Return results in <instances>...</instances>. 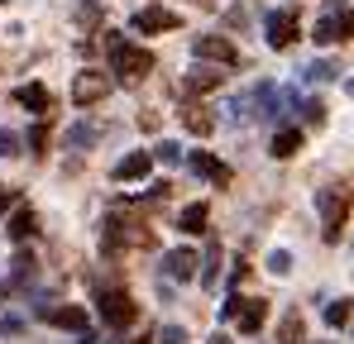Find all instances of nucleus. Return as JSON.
<instances>
[{"label":"nucleus","mask_w":354,"mask_h":344,"mask_svg":"<svg viewBox=\"0 0 354 344\" xmlns=\"http://www.w3.org/2000/svg\"><path fill=\"white\" fill-rule=\"evenodd\" d=\"M149 168H153V153H129V158H120L115 163V182H139V177H149Z\"/></svg>","instance_id":"4468645a"},{"label":"nucleus","mask_w":354,"mask_h":344,"mask_svg":"<svg viewBox=\"0 0 354 344\" xmlns=\"http://www.w3.org/2000/svg\"><path fill=\"white\" fill-rule=\"evenodd\" d=\"M0 5H5V0H0Z\"/></svg>","instance_id":"4c0bfd02"},{"label":"nucleus","mask_w":354,"mask_h":344,"mask_svg":"<svg viewBox=\"0 0 354 344\" xmlns=\"http://www.w3.org/2000/svg\"><path fill=\"white\" fill-rule=\"evenodd\" d=\"M182 120H187L192 134H211V115L206 111H182Z\"/></svg>","instance_id":"393cba45"},{"label":"nucleus","mask_w":354,"mask_h":344,"mask_svg":"<svg viewBox=\"0 0 354 344\" xmlns=\"http://www.w3.org/2000/svg\"><path fill=\"white\" fill-rule=\"evenodd\" d=\"M96 139H101V124H86V120H82V124L67 129V149H72V153H77V149H91Z\"/></svg>","instance_id":"dca6fc26"},{"label":"nucleus","mask_w":354,"mask_h":344,"mask_svg":"<svg viewBox=\"0 0 354 344\" xmlns=\"http://www.w3.org/2000/svg\"><path fill=\"white\" fill-rule=\"evenodd\" d=\"M177 24H182V15L163 10V5H144V10H134V29H139V34H168V29H177Z\"/></svg>","instance_id":"1a4fd4ad"},{"label":"nucleus","mask_w":354,"mask_h":344,"mask_svg":"<svg viewBox=\"0 0 354 344\" xmlns=\"http://www.w3.org/2000/svg\"><path fill=\"white\" fill-rule=\"evenodd\" d=\"M278 340H283V344H301V316H288V321H283Z\"/></svg>","instance_id":"a878e982"},{"label":"nucleus","mask_w":354,"mask_h":344,"mask_svg":"<svg viewBox=\"0 0 354 344\" xmlns=\"http://www.w3.org/2000/svg\"><path fill=\"white\" fill-rule=\"evenodd\" d=\"M187 163H192V172H196V177H206L211 187H230V168H225L216 153H192Z\"/></svg>","instance_id":"9b49d317"},{"label":"nucleus","mask_w":354,"mask_h":344,"mask_svg":"<svg viewBox=\"0 0 354 344\" xmlns=\"http://www.w3.org/2000/svg\"><path fill=\"white\" fill-rule=\"evenodd\" d=\"M196 268H201V258H196L192 249H168V254H163V273H168L173 283H187V278H196Z\"/></svg>","instance_id":"9d476101"},{"label":"nucleus","mask_w":354,"mask_h":344,"mask_svg":"<svg viewBox=\"0 0 354 344\" xmlns=\"http://www.w3.org/2000/svg\"><path fill=\"white\" fill-rule=\"evenodd\" d=\"M297 77H301V82H326V77H335V62H326V57H321V62H301Z\"/></svg>","instance_id":"b1692460"},{"label":"nucleus","mask_w":354,"mask_h":344,"mask_svg":"<svg viewBox=\"0 0 354 344\" xmlns=\"http://www.w3.org/2000/svg\"><path fill=\"white\" fill-rule=\"evenodd\" d=\"M91 5H96V0H91Z\"/></svg>","instance_id":"e433bc0d"},{"label":"nucleus","mask_w":354,"mask_h":344,"mask_svg":"<svg viewBox=\"0 0 354 344\" xmlns=\"http://www.w3.org/2000/svg\"><path fill=\"white\" fill-rule=\"evenodd\" d=\"M10 206H15V191H5V187H0V216H5Z\"/></svg>","instance_id":"473e14b6"},{"label":"nucleus","mask_w":354,"mask_h":344,"mask_svg":"<svg viewBox=\"0 0 354 344\" xmlns=\"http://www.w3.org/2000/svg\"><path fill=\"white\" fill-rule=\"evenodd\" d=\"M221 321H235L244 335H259L263 321H268V301H254V296H230L221 306Z\"/></svg>","instance_id":"7ed1b4c3"},{"label":"nucleus","mask_w":354,"mask_h":344,"mask_svg":"<svg viewBox=\"0 0 354 344\" xmlns=\"http://www.w3.org/2000/svg\"><path fill=\"white\" fill-rule=\"evenodd\" d=\"M216 86H221V67L216 62H196L187 72V82H182V91H216Z\"/></svg>","instance_id":"ddd939ff"},{"label":"nucleus","mask_w":354,"mask_h":344,"mask_svg":"<svg viewBox=\"0 0 354 344\" xmlns=\"http://www.w3.org/2000/svg\"><path fill=\"white\" fill-rule=\"evenodd\" d=\"M29 149H34V153L48 149V124H34V129H29Z\"/></svg>","instance_id":"c756f323"},{"label":"nucleus","mask_w":354,"mask_h":344,"mask_svg":"<svg viewBox=\"0 0 354 344\" xmlns=\"http://www.w3.org/2000/svg\"><path fill=\"white\" fill-rule=\"evenodd\" d=\"M192 53L201 57V62H216V67H235L239 62V48L230 39H221V34H201V39L192 44Z\"/></svg>","instance_id":"423d86ee"},{"label":"nucleus","mask_w":354,"mask_h":344,"mask_svg":"<svg viewBox=\"0 0 354 344\" xmlns=\"http://www.w3.org/2000/svg\"><path fill=\"white\" fill-rule=\"evenodd\" d=\"M96 306H101V321H106V325H115V330H124V325H134V316H139L134 296H129V292H120V287H106Z\"/></svg>","instance_id":"39448f33"},{"label":"nucleus","mask_w":354,"mask_h":344,"mask_svg":"<svg viewBox=\"0 0 354 344\" xmlns=\"http://www.w3.org/2000/svg\"><path fill=\"white\" fill-rule=\"evenodd\" d=\"M211 344H230V335H225V330H216V335H211Z\"/></svg>","instance_id":"72a5a7b5"},{"label":"nucleus","mask_w":354,"mask_h":344,"mask_svg":"<svg viewBox=\"0 0 354 344\" xmlns=\"http://www.w3.org/2000/svg\"><path fill=\"white\" fill-rule=\"evenodd\" d=\"M15 153H19V139L10 129H0V158H15Z\"/></svg>","instance_id":"2f4dec72"},{"label":"nucleus","mask_w":354,"mask_h":344,"mask_svg":"<svg viewBox=\"0 0 354 344\" xmlns=\"http://www.w3.org/2000/svg\"><path fill=\"white\" fill-rule=\"evenodd\" d=\"M129 344H149V335H139V340H129Z\"/></svg>","instance_id":"c9c22d12"},{"label":"nucleus","mask_w":354,"mask_h":344,"mask_svg":"<svg viewBox=\"0 0 354 344\" xmlns=\"http://www.w3.org/2000/svg\"><path fill=\"white\" fill-rule=\"evenodd\" d=\"M15 101H19V106H24V111H48V106H53V96H48V91H44V86H19V91H15Z\"/></svg>","instance_id":"f3484780"},{"label":"nucleus","mask_w":354,"mask_h":344,"mask_svg":"<svg viewBox=\"0 0 354 344\" xmlns=\"http://www.w3.org/2000/svg\"><path fill=\"white\" fill-rule=\"evenodd\" d=\"M106 53H111L115 77H124V82H139V77H149V72H153V53H149V48L124 44L120 34H106Z\"/></svg>","instance_id":"f03ea898"},{"label":"nucleus","mask_w":354,"mask_h":344,"mask_svg":"<svg viewBox=\"0 0 354 344\" xmlns=\"http://www.w3.org/2000/svg\"><path fill=\"white\" fill-rule=\"evenodd\" d=\"M268 268H273L278 278H283V273H292V254H288V249H273V254H268Z\"/></svg>","instance_id":"bb28decb"},{"label":"nucleus","mask_w":354,"mask_h":344,"mask_svg":"<svg viewBox=\"0 0 354 344\" xmlns=\"http://www.w3.org/2000/svg\"><path fill=\"white\" fill-rule=\"evenodd\" d=\"M24 278H34V258H29V254H19L15 268H10V283H24Z\"/></svg>","instance_id":"cd10ccee"},{"label":"nucleus","mask_w":354,"mask_h":344,"mask_svg":"<svg viewBox=\"0 0 354 344\" xmlns=\"http://www.w3.org/2000/svg\"><path fill=\"white\" fill-rule=\"evenodd\" d=\"M153 158H163V163H182V144H173V139H163V144L153 149Z\"/></svg>","instance_id":"c85d7f7f"},{"label":"nucleus","mask_w":354,"mask_h":344,"mask_svg":"<svg viewBox=\"0 0 354 344\" xmlns=\"http://www.w3.org/2000/svg\"><path fill=\"white\" fill-rule=\"evenodd\" d=\"M34 225H39V220H34V211H29V206H19V211H15V220H10V234H15V239H29Z\"/></svg>","instance_id":"5701e85b"},{"label":"nucleus","mask_w":354,"mask_h":344,"mask_svg":"<svg viewBox=\"0 0 354 344\" xmlns=\"http://www.w3.org/2000/svg\"><path fill=\"white\" fill-rule=\"evenodd\" d=\"M177 229H182V234H201V229H206V206H201V201L187 206V211L177 216Z\"/></svg>","instance_id":"aec40b11"},{"label":"nucleus","mask_w":354,"mask_h":344,"mask_svg":"<svg viewBox=\"0 0 354 344\" xmlns=\"http://www.w3.org/2000/svg\"><path fill=\"white\" fill-rule=\"evenodd\" d=\"M350 325H354V321H350Z\"/></svg>","instance_id":"58836bf2"},{"label":"nucleus","mask_w":354,"mask_h":344,"mask_svg":"<svg viewBox=\"0 0 354 344\" xmlns=\"http://www.w3.org/2000/svg\"><path fill=\"white\" fill-rule=\"evenodd\" d=\"M263 39H268V48H288V44H297V15L292 10H273V15L263 19Z\"/></svg>","instance_id":"6e6552de"},{"label":"nucleus","mask_w":354,"mask_h":344,"mask_svg":"<svg viewBox=\"0 0 354 344\" xmlns=\"http://www.w3.org/2000/svg\"><path fill=\"white\" fill-rule=\"evenodd\" d=\"M201 287H216V278H221V244H206V258H201Z\"/></svg>","instance_id":"a211bd4d"},{"label":"nucleus","mask_w":354,"mask_h":344,"mask_svg":"<svg viewBox=\"0 0 354 344\" xmlns=\"http://www.w3.org/2000/svg\"><path fill=\"white\" fill-rule=\"evenodd\" d=\"M39 316L58 330H86V311L82 306H39Z\"/></svg>","instance_id":"f8f14e48"},{"label":"nucleus","mask_w":354,"mask_h":344,"mask_svg":"<svg viewBox=\"0 0 354 344\" xmlns=\"http://www.w3.org/2000/svg\"><path fill=\"white\" fill-rule=\"evenodd\" d=\"M221 115H225L230 124H244V120H254V96H230Z\"/></svg>","instance_id":"6ab92c4d"},{"label":"nucleus","mask_w":354,"mask_h":344,"mask_svg":"<svg viewBox=\"0 0 354 344\" xmlns=\"http://www.w3.org/2000/svg\"><path fill=\"white\" fill-rule=\"evenodd\" d=\"M345 91H350V101H354V77H350V82H345Z\"/></svg>","instance_id":"f704fd0d"},{"label":"nucleus","mask_w":354,"mask_h":344,"mask_svg":"<svg viewBox=\"0 0 354 344\" xmlns=\"http://www.w3.org/2000/svg\"><path fill=\"white\" fill-rule=\"evenodd\" d=\"M158 344H187V330L182 325H163L158 330Z\"/></svg>","instance_id":"7c9ffc66"},{"label":"nucleus","mask_w":354,"mask_h":344,"mask_svg":"<svg viewBox=\"0 0 354 344\" xmlns=\"http://www.w3.org/2000/svg\"><path fill=\"white\" fill-rule=\"evenodd\" d=\"M345 39H354V10L330 0L326 15L316 19V44H345Z\"/></svg>","instance_id":"20e7f679"},{"label":"nucleus","mask_w":354,"mask_h":344,"mask_svg":"<svg viewBox=\"0 0 354 344\" xmlns=\"http://www.w3.org/2000/svg\"><path fill=\"white\" fill-rule=\"evenodd\" d=\"M297 149H301V134L297 129H278L273 134V158H292Z\"/></svg>","instance_id":"412c9836"},{"label":"nucleus","mask_w":354,"mask_h":344,"mask_svg":"<svg viewBox=\"0 0 354 344\" xmlns=\"http://www.w3.org/2000/svg\"><path fill=\"white\" fill-rule=\"evenodd\" d=\"M350 321H354V301H330V306H326V325L340 330V325H350Z\"/></svg>","instance_id":"4be33fe9"},{"label":"nucleus","mask_w":354,"mask_h":344,"mask_svg":"<svg viewBox=\"0 0 354 344\" xmlns=\"http://www.w3.org/2000/svg\"><path fill=\"white\" fill-rule=\"evenodd\" d=\"M106 91H111V77L106 72H77V82H72V101L77 106H96V101H106Z\"/></svg>","instance_id":"0eeeda50"},{"label":"nucleus","mask_w":354,"mask_h":344,"mask_svg":"<svg viewBox=\"0 0 354 344\" xmlns=\"http://www.w3.org/2000/svg\"><path fill=\"white\" fill-rule=\"evenodd\" d=\"M129 239H139V234H129V225H124L120 216H111V220H106V234H101V249H106V254H120Z\"/></svg>","instance_id":"2eb2a0df"},{"label":"nucleus","mask_w":354,"mask_h":344,"mask_svg":"<svg viewBox=\"0 0 354 344\" xmlns=\"http://www.w3.org/2000/svg\"><path fill=\"white\" fill-rule=\"evenodd\" d=\"M350 206H354V191L345 187H321L316 191V216H321V234L335 244L345 234V220H350Z\"/></svg>","instance_id":"f257e3e1"}]
</instances>
